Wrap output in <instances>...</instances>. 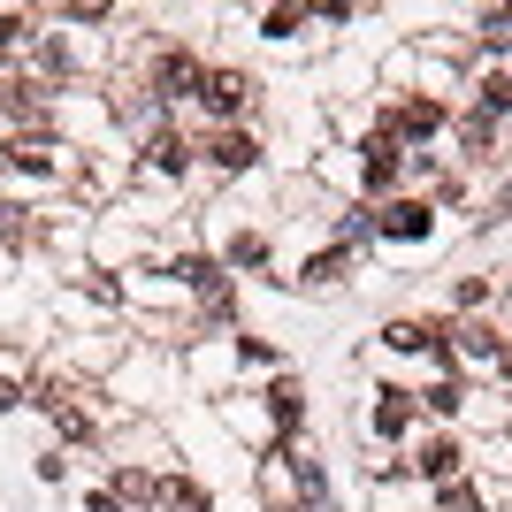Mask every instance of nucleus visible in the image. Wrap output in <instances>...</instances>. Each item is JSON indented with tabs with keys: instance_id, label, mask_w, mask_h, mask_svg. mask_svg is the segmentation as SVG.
Segmentation results:
<instances>
[{
	"instance_id": "obj_1",
	"label": "nucleus",
	"mask_w": 512,
	"mask_h": 512,
	"mask_svg": "<svg viewBox=\"0 0 512 512\" xmlns=\"http://www.w3.org/2000/svg\"><path fill=\"white\" fill-rule=\"evenodd\" d=\"M199 100H207L214 115H245V100H253V77H237V69H214L207 85H199Z\"/></svg>"
},
{
	"instance_id": "obj_2",
	"label": "nucleus",
	"mask_w": 512,
	"mask_h": 512,
	"mask_svg": "<svg viewBox=\"0 0 512 512\" xmlns=\"http://www.w3.org/2000/svg\"><path fill=\"white\" fill-rule=\"evenodd\" d=\"M153 85L169 92V100H184V92H199L207 77H199V62H192V54H161V69H153Z\"/></svg>"
},
{
	"instance_id": "obj_3",
	"label": "nucleus",
	"mask_w": 512,
	"mask_h": 512,
	"mask_svg": "<svg viewBox=\"0 0 512 512\" xmlns=\"http://www.w3.org/2000/svg\"><path fill=\"white\" fill-rule=\"evenodd\" d=\"M436 123H444V107H436V100H413V107L390 115V138H428Z\"/></svg>"
},
{
	"instance_id": "obj_4",
	"label": "nucleus",
	"mask_w": 512,
	"mask_h": 512,
	"mask_svg": "<svg viewBox=\"0 0 512 512\" xmlns=\"http://www.w3.org/2000/svg\"><path fill=\"white\" fill-rule=\"evenodd\" d=\"M383 344H390V352H436V329H421V321H390Z\"/></svg>"
},
{
	"instance_id": "obj_5",
	"label": "nucleus",
	"mask_w": 512,
	"mask_h": 512,
	"mask_svg": "<svg viewBox=\"0 0 512 512\" xmlns=\"http://www.w3.org/2000/svg\"><path fill=\"white\" fill-rule=\"evenodd\" d=\"M383 230H390V237H428V207H413V199H406V207H390Z\"/></svg>"
},
{
	"instance_id": "obj_6",
	"label": "nucleus",
	"mask_w": 512,
	"mask_h": 512,
	"mask_svg": "<svg viewBox=\"0 0 512 512\" xmlns=\"http://www.w3.org/2000/svg\"><path fill=\"white\" fill-rule=\"evenodd\" d=\"M406 421H413V406L398 398V390H390L383 406H375V436H406Z\"/></svg>"
},
{
	"instance_id": "obj_7",
	"label": "nucleus",
	"mask_w": 512,
	"mask_h": 512,
	"mask_svg": "<svg viewBox=\"0 0 512 512\" xmlns=\"http://www.w3.org/2000/svg\"><path fill=\"white\" fill-rule=\"evenodd\" d=\"M214 169H245V161H253V138H237V130H230V138H214Z\"/></svg>"
},
{
	"instance_id": "obj_8",
	"label": "nucleus",
	"mask_w": 512,
	"mask_h": 512,
	"mask_svg": "<svg viewBox=\"0 0 512 512\" xmlns=\"http://www.w3.org/2000/svg\"><path fill=\"white\" fill-rule=\"evenodd\" d=\"M367 192H383V184H390V176H398V161H390V138H383V146H367Z\"/></svg>"
},
{
	"instance_id": "obj_9",
	"label": "nucleus",
	"mask_w": 512,
	"mask_h": 512,
	"mask_svg": "<svg viewBox=\"0 0 512 512\" xmlns=\"http://www.w3.org/2000/svg\"><path fill=\"white\" fill-rule=\"evenodd\" d=\"M451 467H459V444H428L421 474H436V482H451Z\"/></svg>"
},
{
	"instance_id": "obj_10",
	"label": "nucleus",
	"mask_w": 512,
	"mask_h": 512,
	"mask_svg": "<svg viewBox=\"0 0 512 512\" xmlns=\"http://www.w3.org/2000/svg\"><path fill=\"white\" fill-rule=\"evenodd\" d=\"M161 497H169V505H176V512H207V497H199V490H192V482H169V490H161Z\"/></svg>"
},
{
	"instance_id": "obj_11",
	"label": "nucleus",
	"mask_w": 512,
	"mask_h": 512,
	"mask_svg": "<svg viewBox=\"0 0 512 512\" xmlns=\"http://www.w3.org/2000/svg\"><path fill=\"white\" fill-rule=\"evenodd\" d=\"M153 169L176 176V169H184V146H176V138H161V146H153Z\"/></svg>"
},
{
	"instance_id": "obj_12",
	"label": "nucleus",
	"mask_w": 512,
	"mask_h": 512,
	"mask_svg": "<svg viewBox=\"0 0 512 512\" xmlns=\"http://www.w3.org/2000/svg\"><path fill=\"white\" fill-rule=\"evenodd\" d=\"M421 398H428V413H451V406H459V390H451V383H428Z\"/></svg>"
},
{
	"instance_id": "obj_13",
	"label": "nucleus",
	"mask_w": 512,
	"mask_h": 512,
	"mask_svg": "<svg viewBox=\"0 0 512 512\" xmlns=\"http://www.w3.org/2000/svg\"><path fill=\"white\" fill-rule=\"evenodd\" d=\"M16 169H31V176H46L54 161H46V146H16Z\"/></svg>"
},
{
	"instance_id": "obj_14",
	"label": "nucleus",
	"mask_w": 512,
	"mask_h": 512,
	"mask_svg": "<svg viewBox=\"0 0 512 512\" xmlns=\"http://www.w3.org/2000/svg\"><path fill=\"white\" fill-rule=\"evenodd\" d=\"M16 406V375H0V413Z\"/></svg>"
}]
</instances>
